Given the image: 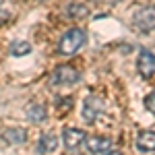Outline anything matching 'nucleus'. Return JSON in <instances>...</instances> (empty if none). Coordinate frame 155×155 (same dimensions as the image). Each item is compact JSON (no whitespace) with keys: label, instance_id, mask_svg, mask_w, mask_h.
<instances>
[{"label":"nucleus","instance_id":"1","mask_svg":"<svg viewBox=\"0 0 155 155\" xmlns=\"http://www.w3.org/2000/svg\"><path fill=\"white\" fill-rule=\"evenodd\" d=\"M85 41H87V33H85L83 29H79V27H72V29H68L64 35L60 37L58 52L64 54V56H72L74 52H79V50L83 48Z\"/></svg>","mask_w":155,"mask_h":155},{"label":"nucleus","instance_id":"2","mask_svg":"<svg viewBox=\"0 0 155 155\" xmlns=\"http://www.w3.org/2000/svg\"><path fill=\"white\" fill-rule=\"evenodd\" d=\"M79 79H81L79 71L72 68V66H68V64H64V66H58L56 71L52 72L50 85H52V87H68V85L79 83Z\"/></svg>","mask_w":155,"mask_h":155},{"label":"nucleus","instance_id":"3","mask_svg":"<svg viewBox=\"0 0 155 155\" xmlns=\"http://www.w3.org/2000/svg\"><path fill=\"white\" fill-rule=\"evenodd\" d=\"M132 25L139 31H155V6H145L132 15Z\"/></svg>","mask_w":155,"mask_h":155},{"label":"nucleus","instance_id":"4","mask_svg":"<svg viewBox=\"0 0 155 155\" xmlns=\"http://www.w3.org/2000/svg\"><path fill=\"white\" fill-rule=\"evenodd\" d=\"M137 68H139V74H141L143 79H151V77H155V54L153 52L141 50L139 60H137Z\"/></svg>","mask_w":155,"mask_h":155},{"label":"nucleus","instance_id":"5","mask_svg":"<svg viewBox=\"0 0 155 155\" xmlns=\"http://www.w3.org/2000/svg\"><path fill=\"white\" fill-rule=\"evenodd\" d=\"M83 145L87 149V153H95V155H106L112 149V143L106 137H89V139H85Z\"/></svg>","mask_w":155,"mask_h":155},{"label":"nucleus","instance_id":"6","mask_svg":"<svg viewBox=\"0 0 155 155\" xmlns=\"http://www.w3.org/2000/svg\"><path fill=\"white\" fill-rule=\"evenodd\" d=\"M85 139H87V134L81 128H64V132H62V143H64V147L68 151L77 149L79 145H83Z\"/></svg>","mask_w":155,"mask_h":155},{"label":"nucleus","instance_id":"7","mask_svg":"<svg viewBox=\"0 0 155 155\" xmlns=\"http://www.w3.org/2000/svg\"><path fill=\"white\" fill-rule=\"evenodd\" d=\"M58 137L56 134H44V137H39V141L35 145V151L39 155H50L54 153L56 149H58Z\"/></svg>","mask_w":155,"mask_h":155},{"label":"nucleus","instance_id":"8","mask_svg":"<svg viewBox=\"0 0 155 155\" xmlns=\"http://www.w3.org/2000/svg\"><path fill=\"white\" fill-rule=\"evenodd\" d=\"M137 149L143 153H151L155 151V132L153 130H143L137 134Z\"/></svg>","mask_w":155,"mask_h":155},{"label":"nucleus","instance_id":"9","mask_svg":"<svg viewBox=\"0 0 155 155\" xmlns=\"http://www.w3.org/2000/svg\"><path fill=\"white\" fill-rule=\"evenodd\" d=\"M2 139L11 145H21L27 141V130L19 128V126H12V128H6V130L2 132Z\"/></svg>","mask_w":155,"mask_h":155},{"label":"nucleus","instance_id":"10","mask_svg":"<svg viewBox=\"0 0 155 155\" xmlns=\"http://www.w3.org/2000/svg\"><path fill=\"white\" fill-rule=\"evenodd\" d=\"M27 118L31 120L33 124H39V122H44V120L48 118V112H46V107L41 106V104H31V106L27 107Z\"/></svg>","mask_w":155,"mask_h":155},{"label":"nucleus","instance_id":"11","mask_svg":"<svg viewBox=\"0 0 155 155\" xmlns=\"http://www.w3.org/2000/svg\"><path fill=\"white\" fill-rule=\"evenodd\" d=\"M97 114H99V104L93 101V99H87L85 101V110H83V118L89 120V122H93L97 118Z\"/></svg>","mask_w":155,"mask_h":155},{"label":"nucleus","instance_id":"12","mask_svg":"<svg viewBox=\"0 0 155 155\" xmlns=\"http://www.w3.org/2000/svg\"><path fill=\"white\" fill-rule=\"evenodd\" d=\"M66 15L72 17V19H83V17H87V6L79 4V2H72V4L66 6Z\"/></svg>","mask_w":155,"mask_h":155},{"label":"nucleus","instance_id":"13","mask_svg":"<svg viewBox=\"0 0 155 155\" xmlns=\"http://www.w3.org/2000/svg\"><path fill=\"white\" fill-rule=\"evenodd\" d=\"M31 52V46L27 41H12L11 44V54L12 56H25Z\"/></svg>","mask_w":155,"mask_h":155},{"label":"nucleus","instance_id":"14","mask_svg":"<svg viewBox=\"0 0 155 155\" xmlns=\"http://www.w3.org/2000/svg\"><path fill=\"white\" fill-rule=\"evenodd\" d=\"M145 107H147L149 112H153V114H155V89L145 97Z\"/></svg>","mask_w":155,"mask_h":155},{"label":"nucleus","instance_id":"15","mask_svg":"<svg viewBox=\"0 0 155 155\" xmlns=\"http://www.w3.org/2000/svg\"><path fill=\"white\" fill-rule=\"evenodd\" d=\"M85 155H95V153H85Z\"/></svg>","mask_w":155,"mask_h":155},{"label":"nucleus","instance_id":"16","mask_svg":"<svg viewBox=\"0 0 155 155\" xmlns=\"http://www.w3.org/2000/svg\"><path fill=\"white\" fill-rule=\"evenodd\" d=\"M0 6H2V0H0Z\"/></svg>","mask_w":155,"mask_h":155},{"label":"nucleus","instance_id":"17","mask_svg":"<svg viewBox=\"0 0 155 155\" xmlns=\"http://www.w3.org/2000/svg\"><path fill=\"white\" fill-rule=\"evenodd\" d=\"M112 155H118V153H112Z\"/></svg>","mask_w":155,"mask_h":155}]
</instances>
